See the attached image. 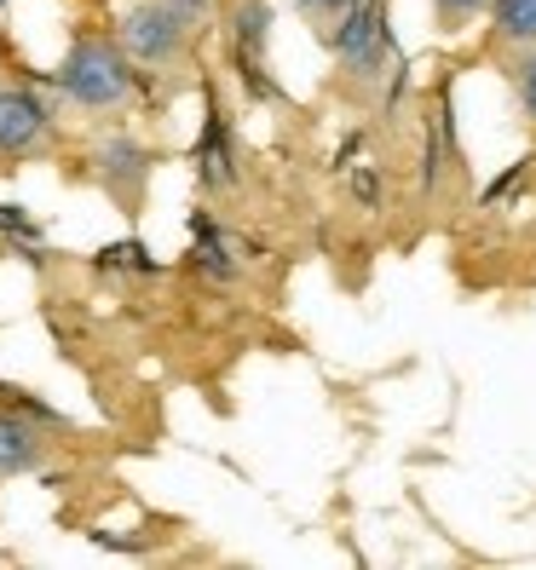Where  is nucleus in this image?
<instances>
[{
	"label": "nucleus",
	"mask_w": 536,
	"mask_h": 570,
	"mask_svg": "<svg viewBox=\"0 0 536 570\" xmlns=\"http://www.w3.org/2000/svg\"><path fill=\"white\" fill-rule=\"evenodd\" d=\"M58 92L81 110H116L133 98V63H127V47L105 41V36H81L58 63Z\"/></svg>",
	"instance_id": "1"
},
{
	"label": "nucleus",
	"mask_w": 536,
	"mask_h": 570,
	"mask_svg": "<svg viewBox=\"0 0 536 570\" xmlns=\"http://www.w3.org/2000/svg\"><path fill=\"white\" fill-rule=\"evenodd\" d=\"M329 47H334V58L347 63L352 81H376V76L387 70V52H392V36H387V0H352V7L334 18Z\"/></svg>",
	"instance_id": "2"
},
{
	"label": "nucleus",
	"mask_w": 536,
	"mask_h": 570,
	"mask_svg": "<svg viewBox=\"0 0 536 570\" xmlns=\"http://www.w3.org/2000/svg\"><path fill=\"white\" fill-rule=\"evenodd\" d=\"M191 41V23L167 7V0H150V7H133L121 18V47L127 58H139V63H174Z\"/></svg>",
	"instance_id": "3"
},
{
	"label": "nucleus",
	"mask_w": 536,
	"mask_h": 570,
	"mask_svg": "<svg viewBox=\"0 0 536 570\" xmlns=\"http://www.w3.org/2000/svg\"><path fill=\"white\" fill-rule=\"evenodd\" d=\"M52 139V110L29 87H0V156H29Z\"/></svg>",
	"instance_id": "4"
},
{
	"label": "nucleus",
	"mask_w": 536,
	"mask_h": 570,
	"mask_svg": "<svg viewBox=\"0 0 536 570\" xmlns=\"http://www.w3.org/2000/svg\"><path fill=\"white\" fill-rule=\"evenodd\" d=\"M92 161H98V179H105L121 203H133V196L145 190V179H150V150L133 145L127 132H110V139L92 150Z\"/></svg>",
	"instance_id": "5"
},
{
	"label": "nucleus",
	"mask_w": 536,
	"mask_h": 570,
	"mask_svg": "<svg viewBox=\"0 0 536 570\" xmlns=\"http://www.w3.org/2000/svg\"><path fill=\"white\" fill-rule=\"evenodd\" d=\"M41 461H47V439H41V421H29L23 410L0 404V479L36 473Z\"/></svg>",
	"instance_id": "6"
},
{
	"label": "nucleus",
	"mask_w": 536,
	"mask_h": 570,
	"mask_svg": "<svg viewBox=\"0 0 536 570\" xmlns=\"http://www.w3.org/2000/svg\"><path fill=\"white\" fill-rule=\"evenodd\" d=\"M196 167H203L208 185H231L237 179V161H231V132H225V116L208 105V121H203V139H196Z\"/></svg>",
	"instance_id": "7"
},
{
	"label": "nucleus",
	"mask_w": 536,
	"mask_h": 570,
	"mask_svg": "<svg viewBox=\"0 0 536 570\" xmlns=\"http://www.w3.org/2000/svg\"><path fill=\"white\" fill-rule=\"evenodd\" d=\"M191 230H196V248H191L196 272H208V277H220V283L237 277V259H231V243L220 237V225H214L208 214H196V219H191Z\"/></svg>",
	"instance_id": "8"
},
{
	"label": "nucleus",
	"mask_w": 536,
	"mask_h": 570,
	"mask_svg": "<svg viewBox=\"0 0 536 570\" xmlns=\"http://www.w3.org/2000/svg\"><path fill=\"white\" fill-rule=\"evenodd\" d=\"M490 29L508 47H536V0H490Z\"/></svg>",
	"instance_id": "9"
},
{
	"label": "nucleus",
	"mask_w": 536,
	"mask_h": 570,
	"mask_svg": "<svg viewBox=\"0 0 536 570\" xmlns=\"http://www.w3.org/2000/svg\"><path fill=\"white\" fill-rule=\"evenodd\" d=\"M508 81H514V98H519V110H525V116L536 121V47H525V52L514 58Z\"/></svg>",
	"instance_id": "10"
},
{
	"label": "nucleus",
	"mask_w": 536,
	"mask_h": 570,
	"mask_svg": "<svg viewBox=\"0 0 536 570\" xmlns=\"http://www.w3.org/2000/svg\"><path fill=\"white\" fill-rule=\"evenodd\" d=\"M0 404L23 410L29 421H41V426H64V415H58L52 404H41V397H29V392H18V386H0Z\"/></svg>",
	"instance_id": "11"
},
{
	"label": "nucleus",
	"mask_w": 536,
	"mask_h": 570,
	"mask_svg": "<svg viewBox=\"0 0 536 570\" xmlns=\"http://www.w3.org/2000/svg\"><path fill=\"white\" fill-rule=\"evenodd\" d=\"M105 265H127V272H156V259H150L139 243H116V248H105Z\"/></svg>",
	"instance_id": "12"
},
{
	"label": "nucleus",
	"mask_w": 536,
	"mask_h": 570,
	"mask_svg": "<svg viewBox=\"0 0 536 570\" xmlns=\"http://www.w3.org/2000/svg\"><path fill=\"white\" fill-rule=\"evenodd\" d=\"M439 190V127L427 132V145H421V196Z\"/></svg>",
	"instance_id": "13"
},
{
	"label": "nucleus",
	"mask_w": 536,
	"mask_h": 570,
	"mask_svg": "<svg viewBox=\"0 0 536 570\" xmlns=\"http://www.w3.org/2000/svg\"><path fill=\"white\" fill-rule=\"evenodd\" d=\"M432 7H439V18L445 23H467V18H479L490 0H432Z\"/></svg>",
	"instance_id": "14"
},
{
	"label": "nucleus",
	"mask_w": 536,
	"mask_h": 570,
	"mask_svg": "<svg viewBox=\"0 0 536 570\" xmlns=\"http://www.w3.org/2000/svg\"><path fill=\"white\" fill-rule=\"evenodd\" d=\"M352 190H358V203H363V208H376V203H381V179L370 174V167H352Z\"/></svg>",
	"instance_id": "15"
},
{
	"label": "nucleus",
	"mask_w": 536,
	"mask_h": 570,
	"mask_svg": "<svg viewBox=\"0 0 536 570\" xmlns=\"http://www.w3.org/2000/svg\"><path fill=\"white\" fill-rule=\"evenodd\" d=\"M0 230H7V237H36L29 214H23V208H12V203H0Z\"/></svg>",
	"instance_id": "16"
},
{
	"label": "nucleus",
	"mask_w": 536,
	"mask_h": 570,
	"mask_svg": "<svg viewBox=\"0 0 536 570\" xmlns=\"http://www.w3.org/2000/svg\"><path fill=\"white\" fill-rule=\"evenodd\" d=\"M519 174H525V161H514V167H508V174H501L496 185H485V196H479V203H485V208H490V203H501V196L514 190V179H519Z\"/></svg>",
	"instance_id": "17"
},
{
	"label": "nucleus",
	"mask_w": 536,
	"mask_h": 570,
	"mask_svg": "<svg viewBox=\"0 0 536 570\" xmlns=\"http://www.w3.org/2000/svg\"><path fill=\"white\" fill-rule=\"evenodd\" d=\"M167 7H174V12H179V18L196 29V23H203V18L214 12V0H167Z\"/></svg>",
	"instance_id": "18"
},
{
	"label": "nucleus",
	"mask_w": 536,
	"mask_h": 570,
	"mask_svg": "<svg viewBox=\"0 0 536 570\" xmlns=\"http://www.w3.org/2000/svg\"><path fill=\"white\" fill-rule=\"evenodd\" d=\"M294 7H300V12H312V18H341L352 0H294Z\"/></svg>",
	"instance_id": "19"
},
{
	"label": "nucleus",
	"mask_w": 536,
	"mask_h": 570,
	"mask_svg": "<svg viewBox=\"0 0 536 570\" xmlns=\"http://www.w3.org/2000/svg\"><path fill=\"white\" fill-rule=\"evenodd\" d=\"M0 7H7V0H0Z\"/></svg>",
	"instance_id": "20"
}]
</instances>
